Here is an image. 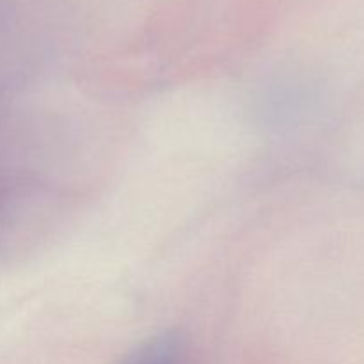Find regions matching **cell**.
<instances>
[{"instance_id":"1","label":"cell","mask_w":364,"mask_h":364,"mask_svg":"<svg viewBox=\"0 0 364 364\" xmlns=\"http://www.w3.org/2000/svg\"><path fill=\"white\" fill-rule=\"evenodd\" d=\"M123 364H187V345L180 334L166 331L139 343Z\"/></svg>"}]
</instances>
